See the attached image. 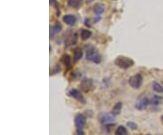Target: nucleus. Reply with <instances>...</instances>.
Segmentation results:
<instances>
[{
	"label": "nucleus",
	"mask_w": 163,
	"mask_h": 135,
	"mask_svg": "<svg viewBox=\"0 0 163 135\" xmlns=\"http://www.w3.org/2000/svg\"><path fill=\"white\" fill-rule=\"evenodd\" d=\"M152 89L156 93H158V94L163 93V86L160 83H158V82H152Z\"/></svg>",
	"instance_id": "nucleus-13"
},
{
	"label": "nucleus",
	"mask_w": 163,
	"mask_h": 135,
	"mask_svg": "<svg viewBox=\"0 0 163 135\" xmlns=\"http://www.w3.org/2000/svg\"><path fill=\"white\" fill-rule=\"evenodd\" d=\"M142 82H143V77L140 74H136L129 79V84L134 89H139L141 86Z\"/></svg>",
	"instance_id": "nucleus-5"
},
{
	"label": "nucleus",
	"mask_w": 163,
	"mask_h": 135,
	"mask_svg": "<svg viewBox=\"0 0 163 135\" xmlns=\"http://www.w3.org/2000/svg\"><path fill=\"white\" fill-rule=\"evenodd\" d=\"M61 61H62V63L66 66V67H70L71 66V63H72V61H71V57H70V56H68V55H64L63 56H62V58H61Z\"/></svg>",
	"instance_id": "nucleus-14"
},
{
	"label": "nucleus",
	"mask_w": 163,
	"mask_h": 135,
	"mask_svg": "<svg viewBox=\"0 0 163 135\" xmlns=\"http://www.w3.org/2000/svg\"><path fill=\"white\" fill-rule=\"evenodd\" d=\"M74 124L76 127V134L77 135H84L83 129H84L85 124H86V117L82 113L76 114V116L74 118Z\"/></svg>",
	"instance_id": "nucleus-2"
},
{
	"label": "nucleus",
	"mask_w": 163,
	"mask_h": 135,
	"mask_svg": "<svg viewBox=\"0 0 163 135\" xmlns=\"http://www.w3.org/2000/svg\"><path fill=\"white\" fill-rule=\"evenodd\" d=\"M149 104V99L146 96H141L137 103L135 104V108L137 110H144L146 109V107Z\"/></svg>",
	"instance_id": "nucleus-7"
},
{
	"label": "nucleus",
	"mask_w": 163,
	"mask_h": 135,
	"mask_svg": "<svg viewBox=\"0 0 163 135\" xmlns=\"http://www.w3.org/2000/svg\"><path fill=\"white\" fill-rule=\"evenodd\" d=\"M86 59L94 64H100L101 62V55L99 54L98 50L92 46L86 47Z\"/></svg>",
	"instance_id": "nucleus-1"
},
{
	"label": "nucleus",
	"mask_w": 163,
	"mask_h": 135,
	"mask_svg": "<svg viewBox=\"0 0 163 135\" xmlns=\"http://www.w3.org/2000/svg\"><path fill=\"white\" fill-rule=\"evenodd\" d=\"M63 21L66 25H68L70 26H73L76 23V17L74 16H73V15H65V16H63Z\"/></svg>",
	"instance_id": "nucleus-9"
},
{
	"label": "nucleus",
	"mask_w": 163,
	"mask_h": 135,
	"mask_svg": "<svg viewBox=\"0 0 163 135\" xmlns=\"http://www.w3.org/2000/svg\"><path fill=\"white\" fill-rule=\"evenodd\" d=\"M83 56V51L82 49L80 48H76L74 50V62H78Z\"/></svg>",
	"instance_id": "nucleus-15"
},
{
	"label": "nucleus",
	"mask_w": 163,
	"mask_h": 135,
	"mask_svg": "<svg viewBox=\"0 0 163 135\" xmlns=\"http://www.w3.org/2000/svg\"><path fill=\"white\" fill-rule=\"evenodd\" d=\"M80 2L81 0H69L68 1V5L72 8H77L80 6Z\"/></svg>",
	"instance_id": "nucleus-19"
},
{
	"label": "nucleus",
	"mask_w": 163,
	"mask_h": 135,
	"mask_svg": "<svg viewBox=\"0 0 163 135\" xmlns=\"http://www.w3.org/2000/svg\"><path fill=\"white\" fill-rule=\"evenodd\" d=\"M68 95H69L70 97L74 98V100L78 101V102L81 103V104H86V100H85L84 96L82 94V93L79 91V90H77V89H72V90H70V91L68 92Z\"/></svg>",
	"instance_id": "nucleus-6"
},
{
	"label": "nucleus",
	"mask_w": 163,
	"mask_h": 135,
	"mask_svg": "<svg viewBox=\"0 0 163 135\" xmlns=\"http://www.w3.org/2000/svg\"><path fill=\"white\" fill-rule=\"evenodd\" d=\"M122 109V102H118L113 108L112 110V113L114 115V116H117L118 114H120L121 111Z\"/></svg>",
	"instance_id": "nucleus-11"
},
{
	"label": "nucleus",
	"mask_w": 163,
	"mask_h": 135,
	"mask_svg": "<svg viewBox=\"0 0 163 135\" xmlns=\"http://www.w3.org/2000/svg\"><path fill=\"white\" fill-rule=\"evenodd\" d=\"M114 63L118 67H120L122 69H128L134 65V61L132 59H131L130 57H127V56H118L115 59Z\"/></svg>",
	"instance_id": "nucleus-3"
},
{
	"label": "nucleus",
	"mask_w": 163,
	"mask_h": 135,
	"mask_svg": "<svg viewBox=\"0 0 163 135\" xmlns=\"http://www.w3.org/2000/svg\"><path fill=\"white\" fill-rule=\"evenodd\" d=\"M160 121H161V123L163 124V115H161V117H160Z\"/></svg>",
	"instance_id": "nucleus-21"
},
{
	"label": "nucleus",
	"mask_w": 163,
	"mask_h": 135,
	"mask_svg": "<svg viewBox=\"0 0 163 135\" xmlns=\"http://www.w3.org/2000/svg\"><path fill=\"white\" fill-rule=\"evenodd\" d=\"M62 30V25L60 23H56V25H54L53 27L51 26V32H50V34H56V33H59L60 31Z\"/></svg>",
	"instance_id": "nucleus-18"
},
{
	"label": "nucleus",
	"mask_w": 163,
	"mask_h": 135,
	"mask_svg": "<svg viewBox=\"0 0 163 135\" xmlns=\"http://www.w3.org/2000/svg\"><path fill=\"white\" fill-rule=\"evenodd\" d=\"M91 36H92V32H91L90 30H87V29L82 30V32H81V38H82L83 40L85 41V40L89 39Z\"/></svg>",
	"instance_id": "nucleus-17"
},
{
	"label": "nucleus",
	"mask_w": 163,
	"mask_h": 135,
	"mask_svg": "<svg viewBox=\"0 0 163 135\" xmlns=\"http://www.w3.org/2000/svg\"><path fill=\"white\" fill-rule=\"evenodd\" d=\"M92 1H93V0H87V2H88V3H90V2H92Z\"/></svg>",
	"instance_id": "nucleus-22"
},
{
	"label": "nucleus",
	"mask_w": 163,
	"mask_h": 135,
	"mask_svg": "<svg viewBox=\"0 0 163 135\" xmlns=\"http://www.w3.org/2000/svg\"><path fill=\"white\" fill-rule=\"evenodd\" d=\"M163 98L159 95H153L150 99H149V104L152 105H158L159 104L162 103Z\"/></svg>",
	"instance_id": "nucleus-12"
},
{
	"label": "nucleus",
	"mask_w": 163,
	"mask_h": 135,
	"mask_svg": "<svg viewBox=\"0 0 163 135\" xmlns=\"http://www.w3.org/2000/svg\"><path fill=\"white\" fill-rule=\"evenodd\" d=\"M93 11L97 16H101L104 12V6L101 3H97L93 7Z\"/></svg>",
	"instance_id": "nucleus-10"
},
{
	"label": "nucleus",
	"mask_w": 163,
	"mask_h": 135,
	"mask_svg": "<svg viewBox=\"0 0 163 135\" xmlns=\"http://www.w3.org/2000/svg\"><path fill=\"white\" fill-rule=\"evenodd\" d=\"M98 121L100 123H101L103 126L105 125H110L113 124L115 121V116L113 113H109V112H101L98 114Z\"/></svg>",
	"instance_id": "nucleus-4"
},
{
	"label": "nucleus",
	"mask_w": 163,
	"mask_h": 135,
	"mask_svg": "<svg viewBox=\"0 0 163 135\" xmlns=\"http://www.w3.org/2000/svg\"><path fill=\"white\" fill-rule=\"evenodd\" d=\"M80 87L84 92H90L93 87V82L91 79H83L80 84Z\"/></svg>",
	"instance_id": "nucleus-8"
},
{
	"label": "nucleus",
	"mask_w": 163,
	"mask_h": 135,
	"mask_svg": "<svg viewBox=\"0 0 163 135\" xmlns=\"http://www.w3.org/2000/svg\"><path fill=\"white\" fill-rule=\"evenodd\" d=\"M127 125H128V127H129L130 129H131L132 130L138 129V125H137L135 122H127Z\"/></svg>",
	"instance_id": "nucleus-20"
},
{
	"label": "nucleus",
	"mask_w": 163,
	"mask_h": 135,
	"mask_svg": "<svg viewBox=\"0 0 163 135\" xmlns=\"http://www.w3.org/2000/svg\"><path fill=\"white\" fill-rule=\"evenodd\" d=\"M115 135H128V130H127V129L124 126L121 125V126H119L116 129Z\"/></svg>",
	"instance_id": "nucleus-16"
}]
</instances>
